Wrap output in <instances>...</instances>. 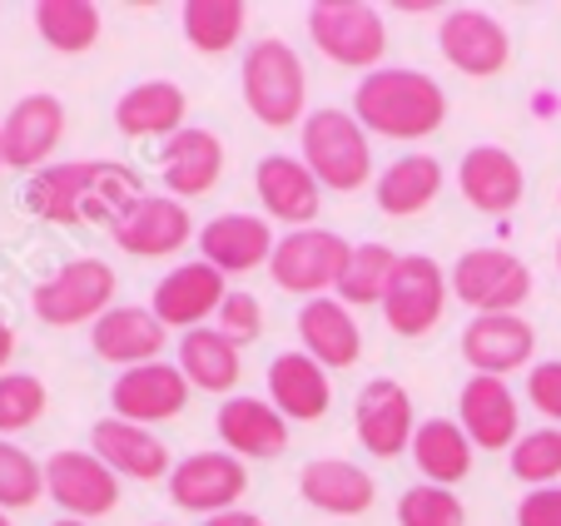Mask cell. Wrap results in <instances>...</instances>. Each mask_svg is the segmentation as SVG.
<instances>
[{
    "label": "cell",
    "mask_w": 561,
    "mask_h": 526,
    "mask_svg": "<svg viewBox=\"0 0 561 526\" xmlns=\"http://www.w3.org/2000/svg\"><path fill=\"white\" fill-rule=\"evenodd\" d=\"M149 194L139 184V169L119 164V159H70V164H45L41 174L25 180L21 204L45 224H110L129 209V204Z\"/></svg>",
    "instance_id": "6da1fadb"
},
{
    "label": "cell",
    "mask_w": 561,
    "mask_h": 526,
    "mask_svg": "<svg viewBox=\"0 0 561 526\" xmlns=\"http://www.w3.org/2000/svg\"><path fill=\"white\" fill-rule=\"evenodd\" d=\"M353 119L382 139H427L447 119V90L427 70L378 65L353 90Z\"/></svg>",
    "instance_id": "7a4b0ae2"
},
{
    "label": "cell",
    "mask_w": 561,
    "mask_h": 526,
    "mask_svg": "<svg viewBox=\"0 0 561 526\" xmlns=\"http://www.w3.org/2000/svg\"><path fill=\"white\" fill-rule=\"evenodd\" d=\"M239 84H244V105L249 115L264 129H288L304 125V105H308V75L304 60L288 41L278 35H264L244 50V65H239Z\"/></svg>",
    "instance_id": "3957f363"
},
{
    "label": "cell",
    "mask_w": 561,
    "mask_h": 526,
    "mask_svg": "<svg viewBox=\"0 0 561 526\" xmlns=\"http://www.w3.org/2000/svg\"><path fill=\"white\" fill-rule=\"evenodd\" d=\"M304 139V164L313 169V180L333 194H353L373 180V145L368 129L353 119V110H313L298 129Z\"/></svg>",
    "instance_id": "277c9868"
},
{
    "label": "cell",
    "mask_w": 561,
    "mask_h": 526,
    "mask_svg": "<svg viewBox=\"0 0 561 526\" xmlns=\"http://www.w3.org/2000/svg\"><path fill=\"white\" fill-rule=\"evenodd\" d=\"M308 41L343 70H378L388 50V25L368 0H313L308 5Z\"/></svg>",
    "instance_id": "5b68a950"
},
{
    "label": "cell",
    "mask_w": 561,
    "mask_h": 526,
    "mask_svg": "<svg viewBox=\"0 0 561 526\" xmlns=\"http://www.w3.org/2000/svg\"><path fill=\"white\" fill-rule=\"evenodd\" d=\"M115 268L105 259H70L31 294V308L45 328H80L115 308Z\"/></svg>",
    "instance_id": "8992f818"
},
{
    "label": "cell",
    "mask_w": 561,
    "mask_h": 526,
    "mask_svg": "<svg viewBox=\"0 0 561 526\" xmlns=\"http://www.w3.org/2000/svg\"><path fill=\"white\" fill-rule=\"evenodd\" d=\"M353 243L333 229H294L274 243V259H268V274L284 294L308 298H329V288H339L343 268H348Z\"/></svg>",
    "instance_id": "52a82bcc"
},
{
    "label": "cell",
    "mask_w": 561,
    "mask_h": 526,
    "mask_svg": "<svg viewBox=\"0 0 561 526\" xmlns=\"http://www.w3.org/2000/svg\"><path fill=\"white\" fill-rule=\"evenodd\" d=\"M447 284H453V298L472 308V318L522 313V304L531 298V268L507 249H467L453 263Z\"/></svg>",
    "instance_id": "ba28073f"
},
{
    "label": "cell",
    "mask_w": 561,
    "mask_h": 526,
    "mask_svg": "<svg viewBox=\"0 0 561 526\" xmlns=\"http://www.w3.org/2000/svg\"><path fill=\"white\" fill-rule=\"evenodd\" d=\"M447 298H453V284L437 268V259H427V253H398V268H392L388 294H382L378 308L398 338H423L447 313Z\"/></svg>",
    "instance_id": "9c48e42d"
},
{
    "label": "cell",
    "mask_w": 561,
    "mask_h": 526,
    "mask_svg": "<svg viewBox=\"0 0 561 526\" xmlns=\"http://www.w3.org/2000/svg\"><path fill=\"white\" fill-rule=\"evenodd\" d=\"M45 496L75 522H95L119 506V477L90 447H60L45 457Z\"/></svg>",
    "instance_id": "30bf717a"
},
{
    "label": "cell",
    "mask_w": 561,
    "mask_h": 526,
    "mask_svg": "<svg viewBox=\"0 0 561 526\" xmlns=\"http://www.w3.org/2000/svg\"><path fill=\"white\" fill-rule=\"evenodd\" d=\"M190 378L180 373V363H139V368H125L115 382H110V408L115 418L139 422V427H154V422H170L190 408Z\"/></svg>",
    "instance_id": "8fae6325"
},
{
    "label": "cell",
    "mask_w": 561,
    "mask_h": 526,
    "mask_svg": "<svg viewBox=\"0 0 561 526\" xmlns=\"http://www.w3.org/2000/svg\"><path fill=\"white\" fill-rule=\"evenodd\" d=\"M437 45H443V60L453 70L472 75V80H492V75L507 70L512 60V35L497 15L477 11V5H457V11L443 15V31H437Z\"/></svg>",
    "instance_id": "7c38bea8"
},
{
    "label": "cell",
    "mask_w": 561,
    "mask_h": 526,
    "mask_svg": "<svg viewBox=\"0 0 561 526\" xmlns=\"http://www.w3.org/2000/svg\"><path fill=\"white\" fill-rule=\"evenodd\" d=\"M244 492H249V467L233 453H194L184 462H174L170 472V502L194 516L233 512Z\"/></svg>",
    "instance_id": "4fadbf2b"
},
{
    "label": "cell",
    "mask_w": 561,
    "mask_h": 526,
    "mask_svg": "<svg viewBox=\"0 0 561 526\" xmlns=\"http://www.w3.org/2000/svg\"><path fill=\"white\" fill-rule=\"evenodd\" d=\"M224 298H229L224 274L209 268L204 259H194V263H180V268H170V274L159 278L154 294H149V313H154L164 328L194 333V328H204V318H219Z\"/></svg>",
    "instance_id": "5bb4252c"
},
{
    "label": "cell",
    "mask_w": 561,
    "mask_h": 526,
    "mask_svg": "<svg viewBox=\"0 0 561 526\" xmlns=\"http://www.w3.org/2000/svg\"><path fill=\"white\" fill-rule=\"evenodd\" d=\"M353 427H358V443L368 447L373 457H398L413 453V398L398 378H373L363 382L358 402H353Z\"/></svg>",
    "instance_id": "9a60e30c"
},
{
    "label": "cell",
    "mask_w": 561,
    "mask_h": 526,
    "mask_svg": "<svg viewBox=\"0 0 561 526\" xmlns=\"http://www.w3.org/2000/svg\"><path fill=\"white\" fill-rule=\"evenodd\" d=\"M517 392L507 388V378H488V373H472L457 392V422H462L467 443L477 453H512L517 447Z\"/></svg>",
    "instance_id": "2e32d148"
},
{
    "label": "cell",
    "mask_w": 561,
    "mask_h": 526,
    "mask_svg": "<svg viewBox=\"0 0 561 526\" xmlns=\"http://www.w3.org/2000/svg\"><path fill=\"white\" fill-rule=\"evenodd\" d=\"M462 358L472 373H488V378H507L517 368H531V353H537V328L522 313H482L462 328L457 338Z\"/></svg>",
    "instance_id": "e0dca14e"
},
{
    "label": "cell",
    "mask_w": 561,
    "mask_h": 526,
    "mask_svg": "<svg viewBox=\"0 0 561 526\" xmlns=\"http://www.w3.org/2000/svg\"><path fill=\"white\" fill-rule=\"evenodd\" d=\"M110 233L135 259H170V253H180L194 239V224H190V209L180 199H170V194H139L115 219Z\"/></svg>",
    "instance_id": "ac0fdd59"
},
{
    "label": "cell",
    "mask_w": 561,
    "mask_h": 526,
    "mask_svg": "<svg viewBox=\"0 0 561 526\" xmlns=\"http://www.w3.org/2000/svg\"><path fill=\"white\" fill-rule=\"evenodd\" d=\"M90 453L110 467L115 477H129V482H170L174 462H170V447L154 437V427H139V422L125 418H100L90 427Z\"/></svg>",
    "instance_id": "d6986e66"
},
{
    "label": "cell",
    "mask_w": 561,
    "mask_h": 526,
    "mask_svg": "<svg viewBox=\"0 0 561 526\" xmlns=\"http://www.w3.org/2000/svg\"><path fill=\"white\" fill-rule=\"evenodd\" d=\"M0 139H5V169L41 174L65 139V105L55 95L15 100L11 115L0 119Z\"/></svg>",
    "instance_id": "ffe728a7"
},
{
    "label": "cell",
    "mask_w": 561,
    "mask_h": 526,
    "mask_svg": "<svg viewBox=\"0 0 561 526\" xmlns=\"http://www.w3.org/2000/svg\"><path fill=\"white\" fill-rule=\"evenodd\" d=\"M224 453H233L239 462H268V457H284L288 447V418L274 408L268 398H224L219 418H214Z\"/></svg>",
    "instance_id": "44dd1931"
},
{
    "label": "cell",
    "mask_w": 561,
    "mask_h": 526,
    "mask_svg": "<svg viewBox=\"0 0 561 526\" xmlns=\"http://www.w3.org/2000/svg\"><path fill=\"white\" fill-rule=\"evenodd\" d=\"M254 194L264 204L268 219L294 224V229H313L318 209H323V184L313 180V169L294 155H264L254 169Z\"/></svg>",
    "instance_id": "7402d4cb"
},
{
    "label": "cell",
    "mask_w": 561,
    "mask_h": 526,
    "mask_svg": "<svg viewBox=\"0 0 561 526\" xmlns=\"http://www.w3.org/2000/svg\"><path fill=\"white\" fill-rule=\"evenodd\" d=\"M457 190L482 214H512L527 194V169L502 145H472L457 164Z\"/></svg>",
    "instance_id": "603a6c76"
},
{
    "label": "cell",
    "mask_w": 561,
    "mask_h": 526,
    "mask_svg": "<svg viewBox=\"0 0 561 526\" xmlns=\"http://www.w3.org/2000/svg\"><path fill=\"white\" fill-rule=\"evenodd\" d=\"M164 338H170V328L159 323L149 308H135V304H115L105 318L90 323V347H95V358L110 363V368H119V373L164 358Z\"/></svg>",
    "instance_id": "cb8c5ba5"
},
{
    "label": "cell",
    "mask_w": 561,
    "mask_h": 526,
    "mask_svg": "<svg viewBox=\"0 0 561 526\" xmlns=\"http://www.w3.org/2000/svg\"><path fill=\"white\" fill-rule=\"evenodd\" d=\"M199 259L219 274H254L274 259V229L264 214H219L199 229Z\"/></svg>",
    "instance_id": "d4e9b609"
},
{
    "label": "cell",
    "mask_w": 561,
    "mask_h": 526,
    "mask_svg": "<svg viewBox=\"0 0 561 526\" xmlns=\"http://www.w3.org/2000/svg\"><path fill=\"white\" fill-rule=\"evenodd\" d=\"M159 174H164V190L170 199H199L219 184L224 174V145L214 129H199V125H184L174 139L159 145Z\"/></svg>",
    "instance_id": "484cf974"
},
{
    "label": "cell",
    "mask_w": 561,
    "mask_h": 526,
    "mask_svg": "<svg viewBox=\"0 0 561 526\" xmlns=\"http://www.w3.org/2000/svg\"><path fill=\"white\" fill-rule=\"evenodd\" d=\"M298 338H304V353L323 368H353L363 358V328L353 318V308L333 298H308L298 308Z\"/></svg>",
    "instance_id": "4316f807"
},
{
    "label": "cell",
    "mask_w": 561,
    "mask_h": 526,
    "mask_svg": "<svg viewBox=\"0 0 561 526\" xmlns=\"http://www.w3.org/2000/svg\"><path fill=\"white\" fill-rule=\"evenodd\" d=\"M298 496H304L313 512L329 516H363L378 502V482L363 472L358 462H343V457H313L298 472Z\"/></svg>",
    "instance_id": "83f0119b"
},
{
    "label": "cell",
    "mask_w": 561,
    "mask_h": 526,
    "mask_svg": "<svg viewBox=\"0 0 561 526\" xmlns=\"http://www.w3.org/2000/svg\"><path fill=\"white\" fill-rule=\"evenodd\" d=\"M190 115V95L174 80H139L115 100V129L129 139H174Z\"/></svg>",
    "instance_id": "f1b7e54d"
},
{
    "label": "cell",
    "mask_w": 561,
    "mask_h": 526,
    "mask_svg": "<svg viewBox=\"0 0 561 526\" xmlns=\"http://www.w3.org/2000/svg\"><path fill=\"white\" fill-rule=\"evenodd\" d=\"M268 402H274L288 422H318L333 408L329 368L308 358L304 347H298V353H278V358L268 363Z\"/></svg>",
    "instance_id": "f546056e"
},
{
    "label": "cell",
    "mask_w": 561,
    "mask_h": 526,
    "mask_svg": "<svg viewBox=\"0 0 561 526\" xmlns=\"http://www.w3.org/2000/svg\"><path fill=\"white\" fill-rule=\"evenodd\" d=\"M443 180L447 174H443V164H437V155H403L378 174L373 199H378V209L388 214V219H413V214H423L427 204L443 194Z\"/></svg>",
    "instance_id": "4dcf8cb0"
},
{
    "label": "cell",
    "mask_w": 561,
    "mask_h": 526,
    "mask_svg": "<svg viewBox=\"0 0 561 526\" xmlns=\"http://www.w3.org/2000/svg\"><path fill=\"white\" fill-rule=\"evenodd\" d=\"M413 462L433 487H457L472 472V443L457 418H427L413 432Z\"/></svg>",
    "instance_id": "1f68e13d"
},
{
    "label": "cell",
    "mask_w": 561,
    "mask_h": 526,
    "mask_svg": "<svg viewBox=\"0 0 561 526\" xmlns=\"http://www.w3.org/2000/svg\"><path fill=\"white\" fill-rule=\"evenodd\" d=\"M180 373L199 392H233L239 373H244L239 343H229L219 328H194V333L180 338Z\"/></svg>",
    "instance_id": "d6a6232c"
},
{
    "label": "cell",
    "mask_w": 561,
    "mask_h": 526,
    "mask_svg": "<svg viewBox=\"0 0 561 526\" xmlns=\"http://www.w3.org/2000/svg\"><path fill=\"white\" fill-rule=\"evenodd\" d=\"M180 31L199 55H229L249 31V5L244 0H184Z\"/></svg>",
    "instance_id": "836d02e7"
},
{
    "label": "cell",
    "mask_w": 561,
    "mask_h": 526,
    "mask_svg": "<svg viewBox=\"0 0 561 526\" xmlns=\"http://www.w3.org/2000/svg\"><path fill=\"white\" fill-rule=\"evenodd\" d=\"M100 5L95 0H35V31L55 55H85L100 41Z\"/></svg>",
    "instance_id": "e575fe53"
},
{
    "label": "cell",
    "mask_w": 561,
    "mask_h": 526,
    "mask_svg": "<svg viewBox=\"0 0 561 526\" xmlns=\"http://www.w3.org/2000/svg\"><path fill=\"white\" fill-rule=\"evenodd\" d=\"M392 268H398V249H388V243H378V239L358 243V249L348 253V268H343V278H339V298L348 308L382 304Z\"/></svg>",
    "instance_id": "d590c367"
},
{
    "label": "cell",
    "mask_w": 561,
    "mask_h": 526,
    "mask_svg": "<svg viewBox=\"0 0 561 526\" xmlns=\"http://www.w3.org/2000/svg\"><path fill=\"white\" fill-rule=\"evenodd\" d=\"M45 496V467L11 437H0V512H25Z\"/></svg>",
    "instance_id": "8d00e7d4"
},
{
    "label": "cell",
    "mask_w": 561,
    "mask_h": 526,
    "mask_svg": "<svg viewBox=\"0 0 561 526\" xmlns=\"http://www.w3.org/2000/svg\"><path fill=\"white\" fill-rule=\"evenodd\" d=\"M45 402H50V392L35 373H0V437L35 427L45 418Z\"/></svg>",
    "instance_id": "74e56055"
},
{
    "label": "cell",
    "mask_w": 561,
    "mask_h": 526,
    "mask_svg": "<svg viewBox=\"0 0 561 526\" xmlns=\"http://www.w3.org/2000/svg\"><path fill=\"white\" fill-rule=\"evenodd\" d=\"M512 477L527 487H547L561 477V427H537V432H522L517 447L507 453Z\"/></svg>",
    "instance_id": "f35d334b"
},
{
    "label": "cell",
    "mask_w": 561,
    "mask_h": 526,
    "mask_svg": "<svg viewBox=\"0 0 561 526\" xmlns=\"http://www.w3.org/2000/svg\"><path fill=\"white\" fill-rule=\"evenodd\" d=\"M398 526H467V506L453 487H408L398 496Z\"/></svg>",
    "instance_id": "ab89813d"
},
{
    "label": "cell",
    "mask_w": 561,
    "mask_h": 526,
    "mask_svg": "<svg viewBox=\"0 0 561 526\" xmlns=\"http://www.w3.org/2000/svg\"><path fill=\"white\" fill-rule=\"evenodd\" d=\"M219 333L239 347L254 343V338L264 333V308H259V298L244 294V288H229V298H224V308H219Z\"/></svg>",
    "instance_id": "60d3db41"
},
{
    "label": "cell",
    "mask_w": 561,
    "mask_h": 526,
    "mask_svg": "<svg viewBox=\"0 0 561 526\" xmlns=\"http://www.w3.org/2000/svg\"><path fill=\"white\" fill-rule=\"evenodd\" d=\"M527 402L541 412V418L561 422V358L531 363L527 368Z\"/></svg>",
    "instance_id": "b9f144b4"
},
{
    "label": "cell",
    "mask_w": 561,
    "mask_h": 526,
    "mask_svg": "<svg viewBox=\"0 0 561 526\" xmlns=\"http://www.w3.org/2000/svg\"><path fill=\"white\" fill-rule=\"evenodd\" d=\"M517 526H561V487H531L517 502Z\"/></svg>",
    "instance_id": "7bdbcfd3"
},
{
    "label": "cell",
    "mask_w": 561,
    "mask_h": 526,
    "mask_svg": "<svg viewBox=\"0 0 561 526\" xmlns=\"http://www.w3.org/2000/svg\"><path fill=\"white\" fill-rule=\"evenodd\" d=\"M204 526H268L259 512H244V506H233V512H219V516H204Z\"/></svg>",
    "instance_id": "ee69618b"
},
{
    "label": "cell",
    "mask_w": 561,
    "mask_h": 526,
    "mask_svg": "<svg viewBox=\"0 0 561 526\" xmlns=\"http://www.w3.org/2000/svg\"><path fill=\"white\" fill-rule=\"evenodd\" d=\"M11 358H15V328L0 318V368H5Z\"/></svg>",
    "instance_id": "f6af8a7d"
},
{
    "label": "cell",
    "mask_w": 561,
    "mask_h": 526,
    "mask_svg": "<svg viewBox=\"0 0 561 526\" xmlns=\"http://www.w3.org/2000/svg\"><path fill=\"white\" fill-rule=\"evenodd\" d=\"M398 11L423 15V11H443V5H437V0H398Z\"/></svg>",
    "instance_id": "bcb514c9"
},
{
    "label": "cell",
    "mask_w": 561,
    "mask_h": 526,
    "mask_svg": "<svg viewBox=\"0 0 561 526\" xmlns=\"http://www.w3.org/2000/svg\"><path fill=\"white\" fill-rule=\"evenodd\" d=\"M50 526H85V522H75V516H60V522H50Z\"/></svg>",
    "instance_id": "7dc6e473"
},
{
    "label": "cell",
    "mask_w": 561,
    "mask_h": 526,
    "mask_svg": "<svg viewBox=\"0 0 561 526\" xmlns=\"http://www.w3.org/2000/svg\"><path fill=\"white\" fill-rule=\"evenodd\" d=\"M0 526H15V522H11V512H0Z\"/></svg>",
    "instance_id": "c3c4849f"
},
{
    "label": "cell",
    "mask_w": 561,
    "mask_h": 526,
    "mask_svg": "<svg viewBox=\"0 0 561 526\" xmlns=\"http://www.w3.org/2000/svg\"><path fill=\"white\" fill-rule=\"evenodd\" d=\"M0 169H5V139H0Z\"/></svg>",
    "instance_id": "681fc988"
},
{
    "label": "cell",
    "mask_w": 561,
    "mask_h": 526,
    "mask_svg": "<svg viewBox=\"0 0 561 526\" xmlns=\"http://www.w3.org/2000/svg\"><path fill=\"white\" fill-rule=\"evenodd\" d=\"M557 268H561V239H557Z\"/></svg>",
    "instance_id": "f907efd6"
},
{
    "label": "cell",
    "mask_w": 561,
    "mask_h": 526,
    "mask_svg": "<svg viewBox=\"0 0 561 526\" xmlns=\"http://www.w3.org/2000/svg\"><path fill=\"white\" fill-rule=\"evenodd\" d=\"M154 526H170V522H154Z\"/></svg>",
    "instance_id": "816d5d0a"
}]
</instances>
